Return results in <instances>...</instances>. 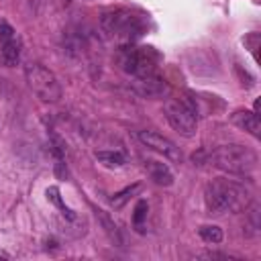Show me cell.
<instances>
[{
  "instance_id": "cell-1",
  "label": "cell",
  "mask_w": 261,
  "mask_h": 261,
  "mask_svg": "<svg viewBox=\"0 0 261 261\" xmlns=\"http://www.w3.org/2000/svg\"><path fill=\"white\" fill-rule=\"evenodd\" d=\"M249 194L234 181L228 179H212L204 190V202L208 214L220 216L224 212H234L247 206Z\"/></svg>"
},
{
  "instance_id": "cell-2",
  "label": "cell",
  "mask_w": 261,
  "mask_h": 261,
  "mask_svg": "<svg viewBox=\"0 0 261 261\" xmlns=\"http://www.w3.org/2000/svg\"><path fill=\"white\" fill-rule=\"evenodd\" d=\"M100 27L108 37L120 43H133L145 33V18L126 8H114L102 14Z\"/></svg>"
},
{
  "instance_id": "cell-3",
  "label": "cell",
  "mask_w": 261,
  "mask_h": 261,
  "mask_svg": "<svg viewBox=\"0 0 261 261\" xmlns=\"http://www.w3.org/2000/svg\"><path fill=\"white\" fill-rule=\"evenodd\" d=\"M210 163L222 171L245 175L257 167V153L245 145H220L210 153Z\"/></svg>"
},
{
  "instance_id": "cell-4",
  "label": "cell",
  "mask_w": 261,
  "mask_h": 261,
  "mask_svg": "<svg viewBox=\"0 0 261 261\" xmlns=\"http://www.w3.org/2000/svg\"><path fill=\"white\" fill-rule=\"evenodd\" d=\"M27 75V84L29 88L43 100V102H57L61 98V86L55 77L53 71H49L47 67L39 65V63H31L24 69Z\"/></svg>"
},
{
  "instance_id": "cell-5",
  "label": "cell",
  "mask_w": 261,
  "mask_h": 261,
  "mask_svg": "<svg viewBox=\"0 0 261 261\" xmlns=\"http://www.w3.org/2000/svg\"><path fill=\"white\" fill-rule=\"evenodd\" d=\"M155 63L157 55L151 51V47H126L120 51V67L135 77L153 75Z\"/></svg>"
},
{
  "instance_id": "cell-6",
  "label": "cell",
  "mask_w": 261,
  "mask_h": 261,
  "mask_svg": "<svg viewBox=\"0 0 261 261\" xmlns=\"http://www.w3.org/2000/svg\"><path fill=\"white\" fill-rule=\"evenodd\" d=\"M163 108H165V116H167L169 124L181 137L190 139L196 135V112L184 100H167Z\"/></svg>"
},
{
  "instance_id": "cell-7",
  "label": "cell",
  "mask_w": 261,
  "mask_h": 261,
  "mask_svg": "<svg viewBox=\"0 0 261 261\" xmlns=\"http://www.w3.org/2000/svg\"><path fill=\"white\" fill-rule=\"evenodd\" d=\"M137 137H139V141H141L143 145H147V147H151V149L163 153L167 159H171V161H181V151H179V147H177L173 141H169L167 137H163V135H159V133H155V130H139Z\"/></svg>"
},
{
  "instance_id": "cell-8",
  "label": "cell",
  "mask_w": 261,
  "mask_h": 261,
  "mask_svg": "<svg viewBox=\"0 0 261 261\" xmlns=\"http://www.w3.org/2000/svg\"><path fill=\"white\" fill-rule=\"evenodd\" d=\"M135 90L145 96V98H159L163 94H167V84L157 77L155 73L153 75H145V77H137L135 82Z\"/></svg>"
},
{
  "instance_id": "cell-9",
  "label": "cell",
  "mask_w": 261,
  "mask_h": 261,
  "mask_svg": "<svg viewBox=\"0 0 261 261\" xmlns=\"http://www.w3.org/2000/svg\"><path fill=\"white\" fill-rule=\"evenodd\" d=\"M230 120H232V124L247 130L255 139L261 137V122H259V116H257L255 110H237V112L230 114Z\"/></svg>"
},
{
  "instance_id": "cell-10",
  "label": "cell",
  "mask_w": 261,
  "mask_h": 261,
  "mask_svg": "<svg viewBox=\"0 0 261 261\" xmlns=\"http://www.w3.org/2000/svg\"><path fill=\"white\" fill-rule=\"evenodd\" d=\"M145 169H147L149 177H151L157 186H165V188H167V186L173 184V173H171V169H169L167 163L155 161V159H147V161H145Z\"/></svg>"
},
{
  "instance_id": "cell-11",
  "label": "cell",
  "mask_w": 261,
  "mask_h": 261,
  "mask_svg": "<svg viewBox=\"0 0 261 261\" xmlns=\"http://www.w3.org/2000/svg\"><path fill=\"white\" fill-rule=\"evenodd\" d=\"M0 57H2V63L8 65V67L18 63V59H20V41H18V37H12V39L0 43Z\"/></svg>"
},
{
  "instance_id": "cell-12",
  "label": "cell",
  "mask_w": 261,
  "mask_h": 261,
  "mask_svg": "<svg viewBox=\"0 0 261 261\" xmlns=\"http://www.w3.org/2000/svg\"><path fill=\"white\" fill-rule=\"evenodd\" d=\"M45 194H47V200H49L53 206H57V208L61 210V214H63L67 220H75V218H77V216H75V212L63 204V200H61V192H59V188H57V186L47 188V192H45Z\"/></svg>"
},
{
  "instance_id": "cell-13",
  "label": "cell",
  "mask_w": 261,
  "mask_h": 261,
  "mask_svg": "<svg viewBox=\"0 0 261 261\" xmlns=\"http://www.w3.org/2000/svg\"><path fill=\"white\" fill-rule=\"evenodd\" d=\"M141 190V184H133V186H126L124 190H120V192H116L114 194V198H110V204H112V208L114 210H120L137 192Z\"/></svg>"
},
{
  "instance_id": "cell-14",
  "label": "cell",
  "mask_w": 261,
  "mask_h": 261,
  "mask_svg": "<svg viewBox=\"0 0 261 261\" xmlns=\"http://www.w3.org/2000/svg\"><path fill=\"white\" fill-rule=\"evenodd\" d=\"M98 218H100V222H102V226H104V230H106V234L110 237V241H114L116 245H122V239H120V230H118V226L114 224V220L104 212V210H98Z\"/></svg>"
},
{
  "instance_id": "cell-15",
  "label": "cell",
  "mask_w": 261,
  "mask_h": 261,
  "mask_svg": "<svg viewBox=\"0 0 261 261\" xmlns=\"http://www.w3.org/2000/svg\"><path fill=\"white\" fill-rule=\"evenodd\" d=\"M96 159L106 167H120L124 163V155L120 151H96Z\"/></svg>"
},
{
  "instance_id": "cell-16",
  "label": "cell",
  "mask_w": 261,
  "mask_h": 261,
  "mask_svg": "<svg viewBox=\"0 0 261 261\" xmlns=\"http://www.w3.org/2000/svg\"><path fill=\"white\" fill-rule=\"evenodd\" d=\"M200 237L206 241V243H212V245H216V243H220L222 241V228L220 226H216V224H204V226H200Z\"/></svg>"
},
{
  "instance_id": "cell-17",
  "label": "cell",
  "mask_w": 261,
  "mask_h": 261,
  "mask_svg": "<svg viewBox=\"0 0 261 261\" xmlns=\"http://www.w3.org/2000/svg\"><path fill=\"white\" fill-rule=\"evenodd\" d=\"M147 210H149L147 202H145V200H139L137 206H135V214H133V224H135V228H137L139 232L143 230V222L147 220Z\"/></svg>"
},
{
  "instance_id": "cell-18",
  "label": "cell",
  "mask_w": 261,
  "mask_h": 261,
  "mask_svg": "<svg viewBox=\"0 0 261 261\" xmlns=\"http://www.w3.org/2000/svg\"><path fill=\"white\" fill-rule=\"evenodd\" d=\"M200 257L202 259H230L228 255H222V253H202Z\"/></svg>"
}]
</instances>
